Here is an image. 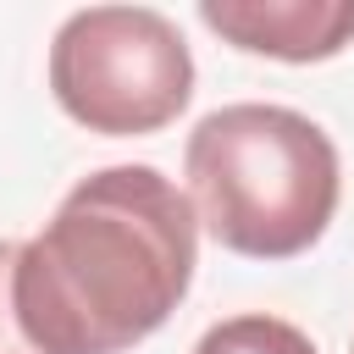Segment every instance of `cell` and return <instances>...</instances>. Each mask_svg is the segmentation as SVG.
Listing matches in <instances>:
<instances>
[{"label": "cell", "instance_id": "cell-3", "mask_svg": "<svg viewBox=\"0 0 354 354\" xmlns=\"http://www.w3.org/2000/svg\"><path fill=\"white\" fill-rule=\"evenodd\" d=\"M50 94L88 133H160L194 100V55L155 6H83L50 39Z\"/></svg>", "mask_w": 354, "mask_h": 354}, {"label": "cell", "instance_id": "cell-4", "mask_svg": "<svg viewBox=\"0 0 354 354\" xmlns=\"http://www.w3.org/2000/svg\"><path fill=\"white\" fill-rule=\"evenodd\" d=\"M199 22L232 50L271 61H332L354 44V0H199Z\"/></svg>", "mask_w": 354, "mask_h": 354}, {"label": "cell", "instance_id": "cell-6", "mask_svg": "<svg viewBox=\"0 0 354 354\" xmlns=\"http://www.w3.org/2000/svg\"><path fill=\"white\" fill-rule=\"evenodd\" d=\"M17 254H22V243L0 238V354H39V348L28 343V332H22V321H17V299H11Z\"/></svg>", "mask_w": 354, "mask_h": 354}, {"label": "cell", "instance_id": "cell-7", "mask_svg": "<svg viewBox=\"0 0 354 354\" xmlns=\"http://www.w3.org/2000/svg\"><path fill=\"white\" fill-rule=\"evenodd\" d=\"M348 354H354V348H348Z\"/></svg>", "mask_w": 354, "mask_h": 354}, {"label": "cell", "instance_id": "cell-1", "mask_svg": "<svg viewBox=\"0 0 354 354\" xmlns=\"http://www.w3.org/2000/svg\"><path fill=\"white\" fill-rule=\"evenodd\" d=\"M199 216L155 166L88 171L17 254V321L39 354H127L188 299Z\"/></svg>", "mask_w": 354, "mask_h": 354}, {"label": "cell", "instance_id": "cell-5", "mask_svg": "<svg viewBox=\"0 0 354 354\" xmlns=\"http://www.w3.org/2000/svg\"><path fill=\"white\" fill-rule=\"evenodd\" d=\"M194 354H315V343L282 315H227L194 343Z\"/></svg>", "mask_w": 354, "mask_h": 354}, {"label": "cell", "instance_id": "cell-2", "mask_svg": "<svg viewBox=\"0 0 354 354\" xmlns=\"http://www.w3.org/2000/svg\"><path fill=\"white\" fill-rule=\"evenodd\" d=\"M199 227L243 260H293L337 216L343 171L321 122L288 105H221L199 116L183 149Z\"/></svg>", "mask_w": 354, "mask_h": 354}]
</instances>
